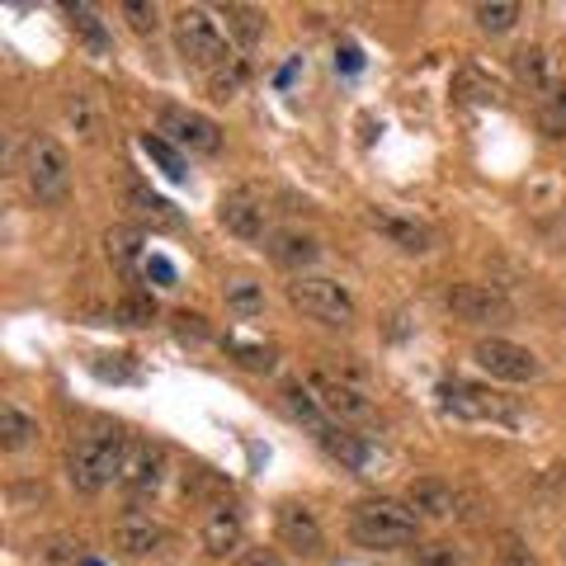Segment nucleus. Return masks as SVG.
<instances>
[{"label":"nucleus","instance_id":"f257e3e1","mask_svg":"<svg viewBox=\"0 0 566 566\" xmlns=\"http://www.w3.org/2000/svg\"><path fill=\"white\" fill-rule=\"evenodd\" d=\"M416 534H420V515L406 501L374 495V501H359L349 510V538L359 547H374V553H392V547L416 543Z\"/></svg>","mask_w":566,"mask_h":566},{"label":"nucleus","instance_id":"f03ea898","mask_svg":"<svg viewBox=\"0 0 566 566\" xmlns=\"http://www.w3.org/2000/svg\"><path fill=\"white\" fill-rule=\"evenodd\" d=\"M175 48H180V57L189 66H199L203 76H212V71H222L232 62V39H227L218 14L203 10V6L175 10Z\"/></svg>","mask_w":566,"mask_h":566},{"label":"nucleus","instance_id":"7ed1b4c3","mask_svg":"<svg viewBox=\"0 0 566 566\" xmlns=\"http://www.w3.org/2000/svg\"><path fill=\"white\" fill-rule=\"evenodd\" d=\"M123 458H128L123 434H81L66 449V482L81 495H99L104 486L123 476Z\"/></svg>","mask_w":566,"mask_h":566},{"label":"nucleus","instance_id":"20e7f679","mask_svg":"<svg viewBox=\"0 0 566 566\" xmlns=\"http://www.w3.org/2000/svg\"><path fill=\"white\" fill-rule=\"evenodd\" d=\"M24 189H29V199L39 203V208H62L71 199V156L57 137H29V147H24Z\"/></svg>","mask_w":566,"mask_h":566},{"label":"nucleus","instance_id":"39448f33","mask_svg":"<svg viewBox=\"0 0 566 566\" xmlns=\"http://www.w3.org/2000/svg\"><path fill=\"white\" fill-rule=\"evenodd\" d=\"M289 303L307 316V322H322V326H354L359 316V303L354 293L345 289L340 279H326V274H297L289 283Z\"/></svg>","mask_w":566,"mask_h":566},{"label":"nucleus","instance_id":"423d86ee","mask_svg":"<svg viewBox=\"0 0 566 566\" xmlns=\"http://www.w3.org/2000/svg\"><path fill=\"white\" fill-rule=\"evenodd\" d=\"M439 406L458 420H472V424H505L515 420V406H510L495 387L486 382H468V378H449L439 382Z\"/></svg>","mask_w":566,"mask_h":566},{"label":"nucleus","instance_id":"0eeeda50","mask_svg":"<svg viewBox=\"0 0 566 566\" xmlns=\"http://www.w3.org/2000/svg\"><path fill=\"white\" fill-rule=\"evenodd\" d=\"M156 133L189 156H218L222 151V128L208 114L185 109V104H166V109L156 114Z\"/></svg>","mask_w":566,"mask_h":566},{"label":"nucleus","instance_id":"6e6552de","mask_svg":"<svg viewBox=\"0 0 566 566\" xmlns=\"http://www.w3.org/2000/svg\"><path fill=\"white\" fill-rule=\"evenodd\" d=\"M472 359L482 374H491L495 382H534L543 374L538 354L528 345H515L505 340V335H482V340L472 345Z\"/></svg>","mask_w":566,"mask_h":566},{"label":"nucleus","instance_id":"1a4fd4ad","mask_svg":"<svg viewBox=\"0 0 566 566\" xmlns=\"http://www.w3.org/2000/svg\"><path fill=\"white\" fill-rule=\"evenodd\" d=\"M307 387H312V397L322 401V411L335 424H368V420H374V397H368L364 387L335 378V374H326V368H312Z\"/></svg>","mask_w":566,"mask_h":566},{"label":"nucleus","instance_id":"9d476101","mask_svg":"<svg viewBox=\"0 0 566 566\" xmlns=\"http://www.w3.org/2000/svg\"><path fill=\"white\" fill-rule=\"evenodd\" d=\"M264 189L260 185H237V189H227L222 193V203H218V222L227 227V237H237V241H260L264 237Z\"/></svg>","mask_w":566,"mask_h":566},{"label":"nucleus","instance_id":"9b49d317","mask_svg":"<svg viewBox=\"0 0 566 566\" xmlns=\"http://www.w3.org/2000/svg\"><path fill=\"white\" fill-rule=\"evenodd\" d=\"M444 303L453 316H463V322H476V326H495L510 316V297L501 289H491V283H453L444 293Z\"/></svg>","mask_w":566,"mask_h":566},{"label":"nucleus","instance_id":"f8f14e48","mask_svg":"<svg viewBox=\"0 0 566 566\" xmlns=\"http://www.w3.org/2000/svg\"><path fill=\"white\" fill-rule=\"evenodd\" d=\"M109 543L118 547L123 557H151V553H161V547L170 543V528H166L161 520L142 515V510H128V515L114 520Z\"/></svg>","mask_w":566,"mask_h":566},{"label":"nucleus","instance_id":"ddd939ff","mask_svg":"<svg viewBox=\"0 0 566 566\" xmlns=\"http://www.w3.org/2000/svg\"><path fill=\"white\" fill-rule=\"evenodd\" d=\"M274 524H279L283 547H293L297 557H316V553L326 547L322 520H316V510L303 505V501H283V505H279V515H274Z\"/></svg>","mask_w":566,"mask_h":566},{"label":"nucleus","instance_id":"4468645a","mask_svg":"<svg viewBox=\"0 0 566 566\" xmlns=\"http://www.w3.org/2000/svg\"><path fill=\"white\" fill-rule=\"evenodd\" d=\"M118 486L128 495H156L166 486V449L161 444H128Z\"/></svg>","mask_w":566,"mask_h":566},{"label":"nucleus","instance_id":"2eb2a0df","mask_svg":"<svg viewBox=\"0 0 566 566\" xmlns=\"http://www.w3.org/2000/svg\"><path fill=\"white\" fill-rule=\"evenodd\" d=\"M368 218V227H374L378 237H387L397 245V251H406V255H424L434 245V237H430V227L424 222H416V218H406V212H397V208H368L364 212Z\"/></svg>","mask_w":566,"mask_h":566},{"label":"nucleus","instance_id":"dca6fc26","mask_svg":"<svg viewBox=\"0 0 566 566\" xmlns=\"http://www.w3.org/2000/svg\"><path fill=\"white\" fill-rule=\"evenodd\" d=\"M199 543H203V553H208L212 562L237 557V547L245 543V520H241V510H237L232 501H218V505L208 510Z\"/></svg>","mask_w":566,"mask_h":566},{"label":"nucleus","instance_id":"f3484780","mask_svg":"<svg viewBox=\"0 0 566 566\" xmlns=\"http://www.w3.org/2000/svg\"><path fill=\"white\" fill-rule=\"evenodd\" d=\"M406 505H411L420 520L449 524V520H458V505H463V495H458L449 482H439V476H416V482L406 486Z\"/></svg>","mask_w":566,"mask_h":566},{"label":"nucleus","instance_id":"a211bd4d","mask_svg":"<svg viewBox=\"0 0 566 566\" xmlns=\"http://www.w3.org/2000/svg\"><path fill=\"white\" fill-rule=\"evenodd\" d=\"M270 255L274 264H283V270H297L307 274L316 260H322V241H316L312 232H303V227H279V232H270Z\"/></svg>","mask_w":566,"mask_h":566},{"label":"nucleus","instance_id":"6ab92c4d","mask_svg":"<svg viewBox=\"0 0 566 566\" xmlns=\"http://www.w3.org/2000/svg\"><path fill=\"white\" fill-rule=\"evenodd\" d=\"M515 81L524 85L534 99H543L547 91H557L562 76H557V62H553V52L538 48V43H528L515 52Z\"/></svg>","mask_w":566,"mask_h":566},{"label":"nucleus","instance_id":"aec40b11","mask_svg":"<svg viewBox=\"0 0 566 566\" xmlns=\"http://www.w3.org/2000/svg\"><path fill=\"white\" fill-rule=\"evenodd\" d=\"M39 434H43L39 416H29L20 401H0V449L24 453V449L39 444Z\"/></svg>","mask_w":566,"mask_h":566},{"label":"nucleus","instance_id":"412c9836","mask_svg":"<svg viewBox=\"0 0 566 566\" xmlns=\"http://www.w3.org/2000/svg\"><path fill=\"white\" fill-rule=\"evenodd\" d=\"M283 406H289V416L297 420V424H307V430L322 439L326 430H331V416L322 411V401L312 397V387H307V378H293V382H283Z\"/></svg>","mask_w":566,"mask_h":566},{"label":"nucleus","instance_id":"4be33fe9","mask_svg":"<svg viewBox=\"0 0 566 566\" xmlns=\"http://www.w3.org/2000/svg\"><path fill=\"white\" fill-rule=\"evenodd\" d=\"M128 208L137 222L156 227V232H175V227H180V212H175L161 193H151L147 185H128Z\"/></svg>","mask_w":566,"mask_h":566},{"label":"nucleus","instance_id":"5701e85b","mask_svg":"<svg viewBox=\"0 0 566 566\" xmlns=\"http://www.w3.org/2000/svg\"><path fill=\"white\" fill-rule=\"evenodd\" d=\"M218 20L227 29V39H232L241 52H251L264 39V10H255V6H222Z\"/></svg>","mask_w":566,"mask_h":566},{"label":"nucleus","instance_id":"b1692460","mask_svg":"<svg viewBox=\"0 0 566 566\" xmlns=\"http://www.w3.org/2000/svg\"><path fill=\"white\" fill-rule=\"evenodd\" d=\"M222 303L232 316H241V322H255V316H264V289L255 279H227Z\"/></svg>","mask_w":566,"mask_h":566},{"label":"nucleus","instance_id":"393cba45","mask_svg":"<svg viewBox=\"0 0 566 566\" xmlns=\"http://www.w3.org/2000/svg\"><path fill=\"white\" fill-rule=\"evenodd\" d=\"M62 114H66V123H71V128H76L85 142H95V137L104 133V118H99L95 99L85 95V91H66V95H62Z\"/></svg>","mask_w":566,"mask_h":566},{"label":"nucleus","instance_id":"a878e982","mask_svg":"<svg viewBox=\"0 0 566 566\" xmlns=\"http://www.w3.org/2000/svg\"><path fill=\"white\" fill-rule=\"evenodd\" d=\"M472 20L482 33H491V39H501V33H510L520 24V6L515 0H482V6H472Z\"/></svg>","mask_w":566,"mask_h":566},{"label":"nucleus","instance_id":"bb28decb","mask_svg":"<svg viewBox=\"0 0 566 566\" xmlns=\"http://www.w3.org/2000/svg\"><path fill=\"white\" fill-rule=\"evenodd\" d=\"M453 95L463 99V104H501V85H495L486 71L463 66V71L453 76Z\"/></svg>","mask_w":566,"mask_h":566},{"label":"nucleus","instance_id":"cd10ccee","mask_svg":"<svg viewBox=\"0 0 566 566\" xmlns=\"http://www.w3.org/2000/svg\"><path fill=\"white\" fill-rule=\"evenodd\" d=\"M316 444H322L331 458H340L345 468H364V463H368V449H364V439H359V434H349L345 424H331V430H326L322 439H316Z\"/></svg>","mask_w":566,"mask_h":566},{"label":"nucleus","instance_id":"c85d7f7f","mask_svg":"<svg viewBox=\"0 0 566 566\" xmlns=\"http://www.w3.org/2000/svg\"><path fill=\"white\" fill-rule=\"evenodd\" d=\"M245 81H251V66H245L241 57H232L222 71H212V76H208V95L218 99V104H232L245 91Z\"/></svg>","mask_w":566,"mask_h":566},{"label":"nucleus","instance_id":"c756f323","mask_svg":"<svg viewBox=\"0 0 566 566\" xmlns=\"http://www.w3.org/2000/svg\"><path fill=\"white\" fill-rule=\"evenodd\" d=\"M142 151H147L151 161L161 166L166 180H185V151H180V147H170L161 133H142Z\"/></svg>","mask_w":566,"mask_h":566},{"label":"nucleus","instance_id":"7c9ffc66","mask_svg":"<svg viewBox=\"0 0 566 566\" xmlns=\"http://www.w3.org/2000/svg\"><path fill=\"white\" fill-rule=\"evenodd\" d=\"M534 104H538V128L547 137H566V81L557 85V91H547L543 99H534Z\"/></svg>","mask_w":566,"mask_h":566},{"label":"nucleus","instance_id":"2f4dec72","mask_svg":"<svg viewBox=\"0 0 566 566\" xmlns=\"http://www.w3.org/2000/svg\"><path fill=\"white\" fill-rule=\"evenodd\" d=\"M33 553H39L48 566H76L81 562V543L66 538V534H52L43 543H33Z\"/></svg>","mask_w":566,"mask_h":566},{"label":"nucleus","instance_id":"473e14b6","mask_svg":"<svg viewBox=\"0 0 566 566\" xmlns=\"http://www.w3.org/2000/svg\"><path fill=\"white\" fill-rule=\"evenodd\" d=\"M104 255H109L114 264H133L142 255V237L133 232V227H114V232L104 237Z\"/></svg>","mask_w":566,"mask_h":566},{"label":"nucleus","instance_id":"72a5a7b5","mask_svg":"<svg viewBox=\"0 0 566 566\" xmlns=\"http://www.w3.org/2000/svg\"><path fill=\"white\" fill-rule=\"evenodd\" d=\"M71 24H76V33L85 43H91L95 52H109V33H104V24L95 20L91 6H71Z\"/></svg>","mask_w":566,"mask_h":566},{"label":"nucleus","instance_id":"f704fd0d","mask_svg":"<svg viewBox=\"0 0 566 566\" xmlns=\"http://www.w3.org/2000/svg\"><path fill=\"white\" fill-rule=\"evenodd\" d=\"M420 566H468V553L463 547H453V543H424L420 553H416Z\"/></svg>","mask_w":566,"mask_h":566},{"label":"nucleus","instance_id":"c9c22d12","mask_svg":"<svg viewBox=\"0 0 566 566\" xmlns=\"http://www.w3.org/2000/svg\"><path fill=\"white\" fill-rule=\"evenodd\" d=\"M123 20H128L133 33H142V39L161 29V14H156V6H147V0H128V6H123Z\"/></svg>","mask_w":566,"mask_h":566},{"label":"nucleus","instance_id":"e433bc0d","mask_svg":"<svg viewBox=\"0 0 566 566\" xmlns=\"http://www.w3.org/2000/svg\"><path fill=\"white\" fill-rule=\"evenodd\" d=\"M232 354H237V359H241L245 368H251V374H270V368L279 364L270 345H245V340H232Z\"/></svg>","mask_w":566,"mask_h":566},{"label":"nucleus","instance_id":"4c0bfd02","mask_svg":"<svg viewBox=\"0 0 566 566\" xmlns=\"http://www.w3.org/2000/svg\"><path fill=\"white\" fill-rule=\"evenodd\" d=\"M118 316H123L128 326H147L151 316H156V303H151V297H123V303H118Z\"/></svg>","mask_w":566,"mask_h":566},{"label":"nucleus","instance_id":"58836bf2","mask_svg":"<svg viewBox=\"0 0 566 566\" xmlns=\"http://www.w3.org/2000/svg\"><path fill=\"white\" fill-rule=\"evenodd\" d=\"M495 566H543V562L528 553L520 538H505V543H501V557H495Z\"/></svg>","mask_w":566,"mask_h":566},{"label":"nucleus","instance_id":"ea45409f","mask_svg":"<svg viewBox=\"0 0 566 566\" xmlns=\"http://www.w3.org/2000/svg\"><path fill=\"white\" fill-rule=\"evenodd\" d=\"M232 566H283L274 547H251V553H241Z\"/></svg>","mask_w":566,"mask_h":566},{"label":"nucleus","instance_id":"a19ab883","mask_svg":"<svg viewBox=\"0 0 566 566\" xmlns=\"http://www.w3.org/2000/svg\"><path fill=\"white\" fill-rule=\"evenodd\" d=\"M151 274H156V279H166V283L175 279V274H170V264H166V260H151Z\"/></svg>","mask_w":566,"mask_h":566}]
</instances>
